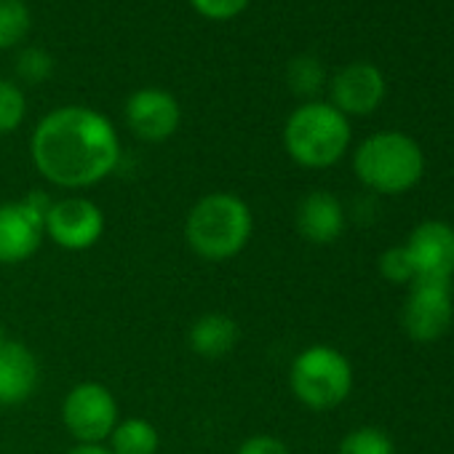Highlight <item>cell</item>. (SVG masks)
<instances>
[{
    "mask_svg": "<svg viewBox=\"0 0 454 454\" xmlns=\"http://www.w3.org/2000/svg\"><path fill=\"white\" fill-rule=\"evenodd\" d=\"M30 153L46 182L65 190H83L99 184L118 168L121 139L102 113L67 105L41 118Z\"/></svg>",
    "mask_w": 454,
    "mask_h": 454,
    "instance_id": "cell-1",
    "label": "cell"
},
{
    "mask_svg": "<svg viewBox=\"0 0 454 454\" xmlns=\"http://www.w3.org/2000/svg\"><path fill=\"white\" fill-rule=\"evenodd\" d=\"M254 233V216L244 198L233 192L203 195L184 219L187 247L206 262L239 257Z\"/></svg>",
    "mask_w": 454,
    "mask_h": 454,
    "instance_id": "cell-2",
    "label": "cell"
},
{
    "mask_svg": "<svg viewBox=\"0 0 454 454\" xmlns=\"http://www.w3.org/2000/svg\"><path fill=\"white\" fill-rule=\"evenodd\" d=\"M353 171L372 192L401 195L422 179L425 153L403 131H377L356 147Z\"/></svg>",
    "mask_w": 454,
    "mask_h": 454,
    "instance_id": "cell-3",
    "label": "cell"
},
{
    "mask_svg": "<svg viewBox=\"0 0 454 454\" xmlns=\"http://www.w3.org/2000/svg\"><path fill=\"white\" fill-rule=\"evenodd\" d=\"M284 147L305 168H329L350 147V121L332 102H305L284 126Z\"/></svg>",
    "mask_w": 454,
    "mask_h": 454,
    "instance_id": "cell-4",
    "label": "cell"
},
{
    "mask_svg": "<svg viewBox=\"0 0 454 454\" xmlns=\"http://www.w3.org/2000/svg\"><path fill=\"white\" fill-rule=\"evenodd\" d=\"M289 385L302 406L313 411H329L350 395L353 366L340 350L329 345H310L294 358Z\"/></svg>",
    "mask_w": 454,
    "mask_h": 454,
    "instance_id": "cell-5",
    "label": "cell"
},
{
    "mask_svg": "<svg viewBox=\"0 0 454 454\" xmlns=\"http://www.w3.org/2000/svg\"><path fill=\"white\" fill-rule=\"evenodd\" d=\"M51 203L41 190L27 192L22 200L0 203V265H20L41 249Z\"/></svg>",
    "mask_w": 454,
    "mask_h": 454,
    "instance_id": "cell-6",
    "label": "cell"
},
{
    "mask_svg": "<svg viewBox=\"0 0 454 454\" xmlns=\"http://www.w3.org/2000/svg\"><path fill=\"white\" fill-rule=\"evenodd\" d=\"M62 422L78 443H102L118 425V401L102 382H78L62 401Z\"/></svg>",
    "mask_w": 454,
    "mask_h": 454,
    "instance_id": "cell-7",
    "label": "cell"
},
{
    "mask_svg": "<svg viewBox=\"0 0 454 454\" xmlns=\"http://www.w3.org/2000/svg\"><path fill=\"white\" fill-rule=\"evenodd\" d=\"M43 233L67 252H86L99 244L105 236V214L102 208L81 195H67L62 200H54L46 222Z\"/></svg>",
    "mask_w": 454,
    "mask_h": 454,
    "instance_id": "cell-8",
    "label": "cell"
},
{
    "mask_svg": "<svg viewBox=\"0 0 454 454\" xmlns=\"http://www.w3.org/2000/svg\"><path fill=\"white\" fill-rule=\"evenodd\" d=\"M454 318L451 284L443 281H414L403 302V332L417 345H430L441 340Z\"/></svg>",
    "mask_w": 454,
    "mask_h": 454,
    "instance_id": "cell-9",
    "label": "cell"
},
{
    "mask_svg": "<svg viewBox=\"0 0 454 454\" xmlns=\"http://www.w3.org/2000/svg\"><path fill=\"white\" fill-rule=\"evenodd\" d=\"M406 254L414 268V281H443L454 276V227L427 219L409 233Z\"/></svg>",
    "mask_w": 454,
    "mask_h": 454,
    "instance_id": "cell-10",
    "label": "cell"
},
{
    "mask_svg": "<svg viewBox=\"0 0 454 454\" xmlns=\"http://www.w3.org/2000/svg\"><path fill=\"white\" fill-rule=\"evenodd\" d=\"M182 110L166 89H139L126 102V123L145 142H166L176 134Z\"/></svg>",
    "mask_w": 454,
    "mask_h": 454,
    "instance_id": "cell-11",
    "label": "cell"
},
{
    "mask_svg": "<svg viewBox=\"0 0 454 454\" xmlns=\"http://www.w3.org/2000/svg\"><path fill=\"white\" fill-rule=\"evenodd\" d=\"M385 75L380 67L369 62H353L345 65L332 78V105L348 118V115H369L374 113L385 99Z\"/></svg>",
    "mask_w": 454,
    "mask_h": 454,
    "instance_id": "cell-12",
    "label": "cell"
},
{
    "mask_svg": "<svg viewBox=\"0 0 454 454\" xmlns=\"http://www.w3.org/2000/svg\"><path fill=\"white\" fill-rule=\"evenodd\" d=\"M41 382L35 353L12 337L0 340V406L25 403Z\"/></svg>",
    "mask_w": 454,
    "mask_h": 454,
    "instance_id": "cell-13",
    "label": "cell"
},
{
    "mask_svg": "<svg viewBox=\"0 0 454 454\" xmlns=\"http://www.w3.org/2000/svg\"><path fill=\"white\" fill-rule=\"evenodd\" d=\"M345 231V206L329 190L308 192L297 206V233L316 247L334 244Z\"/></svg>",
    "mask_w": 454,
    "mask_h": 454,
    "instance_id": "cell-14",
    "label": "cell"
},
{
    "mask_svg": "<svg viewBox=\"0 0 454 454\" xmlns=\"http://www.w3.org/2000/svg\"><path fill=\"white\" fill-rule=\"evenodd\" d=\"M239 337H241L239 321L227 313H206V316L195 318L187 332L190 348L203 358L227 356L239 345Z\"/></svg>",
    "mask_w": 454,
    "mask_h": 454,
    "instance_id": "cell-15",
    "label": "cell"
},
{
    "mask_svg": "<svg viewBox=\"0 0 454 454\" xmlns=\"http://www.w3.org/2000/svg\"><path fill=\"white\" fill-rule=\"evenodd\" d=\"M158 430L145 417H129L118 419V425L110 433V451L113 454H155L158 451Z\"/></svg>",
    "mask_w": 454,
    "mask_h": 454,
    "instance_id": "cell-16",
    "label": "cell"
},
{
    "mask_svg": "<svg viewBox=\"0 0 454 454\" xmlns=\"http://www.w3.org/2000/svg\"><path fill=\"white\" fill-rule=\"evenodd\" d=\"M286 83H289V89L297 97L313 102V97H318L321 89L326 86V70H324V65L316 57L300 54L286 67Z\"/></svg>",
    "mask_w": 454,
    "mask_h": 454,
    "instance_id": "cell-17",
    "label": "cell"
},
{
    "mask_svg": "<svg viewBox=\"0 0 454 454\" xmlns=\"http://www.w3.org/2000/svg\"><path fill=\"white\" fill-rule=\"evenodd\" d=\"M30 9L25 0H0V49H14L30 33Z\"/></svg>",
    "mask_w": 454,
    "mask_h": 454,
    "instance_id": "cell-18",
    "label": "cell"
},
{
    "mask_svg": "<svg viewBox=\"0 0 454 454\" xmlns=\"http://www.w3.org/2000/svg\"><path fill=\"white\" fill-rule=\"evenodd\" d=\"M337 454H395L390 435L374 425H364L350 430L342 441Z\"/></svg>",
    "mask_w": 454,
    "mask_h": 454,
    "instance_id": "cell-19",
    "label": "cell"
},
{
    "mask_svg": "<svg viewBox=\"0 0 454 454\" xmlns=\"http://www.w3.org/2000/svg\"><path fill=\"white\" fill-rule=\"evenodd\" d=\"M25 115H27L25 91L17 83L0 78V134L17 131L22 126Z\"/></svg>",
    "mask_w": 454,
    "mask_h": 454,
    "instance_id": "cell-20",
    "label": "cell"
},
{
    "mask_svg": "<svg viewBox=\"0 0 454 454\" xmlns=\"http://www.w3.org/2000/svg\"><path fill=\"white\" fill-rule=\"evenodd\" d=\"M14 70H17V78L25 81V83H43L54 75V57L46 51V49H38V46H27L17 54V62H14Z\"/></svg>",
    "mask_w": 454,
    "mask_h": 454,
    "instance_id": "cell-21",
    "label": "cell"
},
{
    "mask_svg": "<svg viewBox=\"0 0 454 454\" xmlns=\"http://www.w3.org/2000/svg\"><path fill=\"white\" fill-rule=\"evenodd\" d=\"M380 273L390 284H414V268L406 254V247H390L380 257Z\"/></svg>",
    "mask_w": 454,
    "mask_h": 454,
    "instance_id": "cell-22",
    "label": "cell"
},
{
    "mask_svg": "<svg viewBox=\"0 0 454 454\" xmlns=\"http://www.w3.org/2000/svg\"><path fill=\"white\" fill-rule=\"evenodd\" d=\"M190 4L206 20L227 22V20H236L249 6V0H190Z\"/></svg>",
    "mask_w": 454,
    "mask_h": 454,
    "instance_id": "cell-23",
    "label": "cell"
},
{
    "mask_svg": "<svg viewBox=\"0 0 454 454\" xmlns=\"http://www.w3.org/2000/svg\"><path fill=\"white\" fill-rule=\"evenodd\" d=\"M236 454H292V451H289V446H286L281 438H276V435H252V438H247V441L239 446Z\"/></svg>",
    "mask_w": 454,
    "mask_h": 454,
    "instance_id": "cell-24",
    "label": "cell"
},
{
    "mask_svg": "<svg viewBox=\"0 0 454 454\" xmlns=\"http://www.w3.org/2000/svg\"><path fill=\"white\" fill-rule=\"evenodd\" d=\"M67 454H113L105 443H78Z\"/></svg>",
    "mask_w": 454,
    "mask_h": 454,
    "instance_id": "cell-25",
    "label": "cell"
},
{
    "mask_svg": "<svg viewBox=\"0 0 454 454\" xmlns=\"http://www.w3.org/2000/svg\"><path fill=\"white\" fill-rule=\"evenodd\" d=\"M6 337H9V334H6V329H4V326H0V340H6Z\"/></svg>",
    "mask_w": 454,
    "mask_h": 454,
    "instance_id": "cell-26",
    "label": "cell"
}]
</instances>
